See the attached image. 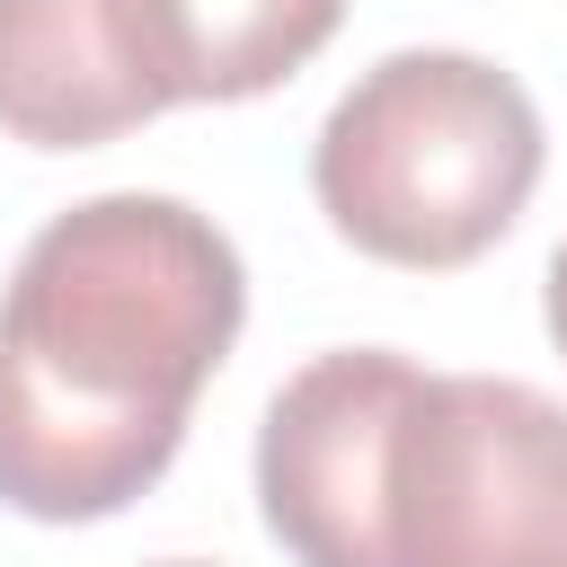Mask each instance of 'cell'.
<instances>
[{
	"label": "cell",
	"instance_id": "cell-7",
	"mask_svg": "<svg viewBox=\"0 0 567 567\" xmlns=\"http://www.w3.org/2000/svg\"><path fill=\"white\" fill-rule=\"evenodd\" d=\"M549 337L567 346V239H558V257H549Z\"/></svg>",
	"mask_w": 567,
	"mask_h": 567
},
{
	"label": "cell",
	"instance_id": "cell-5",
	"mask_svg": "<svg viewBox=\"0 0 567 567\" xmlns=\"http://www.w3.org/2000/svg\"><path fill=\"white\" fill-rule=\"evenodd\" d=\"M151 115L159 97L133 71L115 0H0V133L35 151H89Z\"/></svg>",
	"mask_w": 567,
	"mask_h": 567
},
{
	"label": "cell",
	"instance_id": "cell-4",
	"mask_svg": "<svg viewBox=\"0 0 567 567\" xmlns=\"http://www.w3.org/2000/svg\"><path fill=\"white\" fill-rule=\"evenodd\" d=\"M408 390L416 363L390 346H337L275 390L257 425V505L292 567H390L381 461Z\"/></svg>",
	"mask_w": 567,
	"mask_h": 567
},
{
	"label": "cell",
	"instance_id": "cell-6",
	"mask_svg": "<svg viewBox=\"0 0 567 567\" xmlns=\"http://www.w3.org/2000/svg\"><path fill=\"white\" fill-rule=\"evenodd\" d=\"M133 71L159 106H221L292 80L346 18V0H115Z\"/></svg>",
	"mask_w": 567,
	"mask_h": 567
},
{
	"label": "cell",
	"instance_id": "cell-3",
	"mask_svg": "<svg viewBox=\"0 0 567 567\" xmlns=\"http://www.w3.org/2000/svg\"><path fill=\"white\" fill-rule=\"evenodd\" d=\"M390 567H567V399L416 372L381 461Z\"/></svg>",
	"mask_w": 567,
	"mask_h": 567
},
{
	"label": "cell",
	"instance_id": "cell-1",
	"mask_svg": "<svg viewBox=\"0 0 567 567\" xmlns=\"http://www.w3.org/2000/svg\"><path fill=\"white\" fill-rule=\"evenodd\" d=\"M248 319L239 248L177 195L53 213L0 292V505L97 523L186 443V408Z\"/></svg>",
	"mask_w": 567,
	"mask_h": 567
},
{
	"label": "cell",
	"instance_id": "cell-8",
	"mask_svg": "<svg viewBox=\"0 0 567 567\" xmlns=\"http://www.w3.org/2000/svg\"><path fill=\"white\" fill-rule=\"evenodd\" d=\"M159 567H195V558H159Z\"/></svg>",
	"mask_w": 567,
	"mask_h": 567
},
{
	"label": "cell",
	"instance_id": "cell-2",
	"mask_svg": "<svg viewBox=\"0 0 567 567\" xmlns=\"http://www.w3.org/2000/svg\"><path fill=\"white\" fill-rule=\"evenodd\" d=\"M540 186V106L478 53H381L310 142V195L381 266L443 275L487 257Z\"/></svg>",
	"mask_w": 567,
	"mask_h": 567
}]
</instances>
